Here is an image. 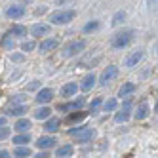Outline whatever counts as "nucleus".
<instances>
[{
  "mask_svg": "<svg viewBox=\"0 0 158 158\" xmlns=\"http://www.w3.org/2000/svg\"><path fill=\"white\" fill-rule=\"evenodd\" d=\"M131 40H133V31L131 29H126V31L116 32V35L110 38V46L114 48V50H124Z\"/></svg>",
  "mask_w": 158,
  "mask_h": 158,
  "instance_id": "nucleus-1",
  "label": "nucleus"
},
{
  "mask_svg": "<svg viewBox=\"0 0 158 158\" xmlns=\"http://www.w3.org/2000/svg\"><path fill=\"white\" fill-rule=\"evenodd\" d=\"M2 46H4V48H12V46H14V38L10 36L8 32H6V36H4V40H2Z\"/></svg>",
  "mask_w": 158,
  "mask_h": 158,
  "instance_id": "nucleus-32",
  "label": "nucleus"
},
{
  "mask_svg": "<svg viewBox=\"0 0 158 158\" xmlns=\"http://www.w3.org/2000/svg\"><path fill=\"white\" fill-rule=\"evenodd\" d=\"M95 82H97V76H95L94 73H89V74H86V76L82 78V82H80V89H82V92H89V89L95 86Z\"/></svg>",
  "mask_w": 158,
  "mask_h": 158,
  "instance_id": "nucleus-10",
  "label": "nucleus"
},
{
  "mask_svg": "<svg viewBox=\"0 0 158 158\" xmlns=\"http://www.w3.org/2000/svg\"><path fill=\"white\" fill-rule=\"evenodd\" d=\"M73 152H74L73 145H63V147H59V149L55 151L57 158H69V156H73Z\"/></svg>",
  "mask_w": 158,
  "mask_h": 158,
  "instance_id": "nucleus-20",
  "label": "nucleus"
},
{
  "mask_svg": "<svg viewBox=\"0 0 158 158\" xmlns=\"http://www.w3.org/2000/svg\"><path fill=\"white\" fill-rule=\"evenodd\" d=\"M35 48H36L35 40H32V42H23V44H21V50H23V52H32Z\"/></svg>",
  "mask_w": 158,
  "mask_h": 158,
  "instance_id": "nucleus-30",
  "label": "nucleus"
},
{
  "mask_svg": "<svg viewBox=\"0 0 158 158\" xmlns=\"http://www.w3.org/2000/svg\"><path fill=\"white\" fill-rule=\"evenodd\" d=\"M86 48V40H73L63 48V57H74Z\"/></svg>",
  "mask_w": 158,
  "mask_h": 158,
  "instance_id": "nucleus-3",
  "label": "nucleus"
},
{
  "mask_svg": "<svg viewBox=\"0 0 158 158\" xmlns=\"http://www.w3.org/2000/svg\"><path fill=\"white\" fill-rule=\"evenodd\" d=\"M31 126H32V124H31V120H27V118H21V120H17L15 122V131H19V133H25V131H29L31 130Z\"/></svg>",
  "mask_w": 158,
  "mask_h": 158,
  "instance_id": "nucleus-19",
  "label": "nucleus"
},
{
  "mask_svg": "<svg viewBox=\"0 0 158 158\" xmlns=\"http://www.w3.org/2000/svg\"><path fill=\"white\" fill-rule=\"evenodd\" d=\"M59 46V42L55 40V38H46L44 42H40V46H38V50L42 52V53H48V52H52V50H55Z\"/></svg>",
  "mask_w": 158,
  "mask_h": 158,
  "instance_id": "nucleus-12",
  "label": "nucleus"
},
{
  "mask_svg": "<svg viewBox=\"0 0 158 158\" xmlns=\"http://www.w3.org/2000/svg\"><path fill=\"white\" fill-rule=\"evenodd\" d=\"M14 143H15V147H25L27 143H31V135L29 133H17L14 137Z\"/></svg>",
  "mask_w": 158,
  "mask_h": 158,
  "instance_id": "nucleus-24",
  "label": "nucleus"
},
{
  "mask_svg": "<svg viewBox=\"0 0 158 158\" xmlns=\"http://www.w3.org/2000/svg\"><path fill=\"white\" fill-rule=\"evenodd\" d=\"M6 15L10 19H21V17L25 15V8L21 6V4H14V6H10L6 10Z\"/></svg>",
  "mask_w": 158,
  "mask_h": 158,
  "instance_id": "nucleus-8",
  "label": "nucleus"
},
{
  "mask_svg": "<svg viewBox=\"0 0 158 158\" xmlns=\"http://www.w3.org/2000/svg\"><path fill=\"white\" fill-rule=\"evenodd\" d=\"M76 92H78V84L76 82H69V84H65L61 88V95L63 97H73Z\"/></svg>",
  "mask_w": 158,
  "mask_h": 158,
  "instance_id": "nucleus-17",
  "label": "nucleus"
},
{
  "mask_svg": "<svg viewBox=\"0 0 158 158\" xmlns=\"http://www.w3.org/2000/svg\"><path fill=\"white\" fill-rule=\"evenodd\" d=\"M8 156H10L8 151H0V158H8Z\"/></svg>",
  "mask_w": 158,
  "mask_h": 158,
  "instance_id": "nucleus-36",
  "label": "nucleus"
},
{
  "mask_svg": "<svg viewBox=\"0 0 158 158\" xmlns=\"http://www.w3.org/2000/svg\"><path fill=\"white\" fill-rule=\"evenodd\" d=\"M57 143L53 137H50V135H44V137H40L38 141H36V147L38 149H42V151H48V149H52V147Z\"/></svg>",
  "mask_w": 158,
  "mask_h": 158,
  "instance_id": "nucleus-15",
  "label": "nucleus"
},
{
  "mask_svg": "<svg viewBox=\"0 0 158 158\" xmlns=\"http://www.w3.org/2000/svg\"><path fill=\"white\" fill-rule=\"evenodd\" d=\"M86 118V112L82 110H78V112H73V114H69L65 118V124H74V122H82Z\"/></svg>",
  "mask_w": 158,
  "mask_h": 158,
  "instance_id": "nucleus-22",
  "label": "nucleus"
},
{
  "mask_svg": "<svg viewBox=\"0 0 158 158\" xmlns=\"http://www.w3.org/2000/svg\"><path fill=\"white\" fill-rule=\"evenodd\" d=\"M149 112H151V109H149V103L147 101H141V105L137 107V110H135V120H145L147 116H149Z\"/></svg>",
  "mask_w": 158,
  "mask_h": 158,
  "instance_id": "nucleus-14",
  "label": "nucleus"
},
{
  "mask_svg": "<svg viewBox=\"0 0 158 158\" xmlns=\"http://www.w3.org/2000/svg\"><path fill=\"white\" fill-rule=\"evenodd\" d=\"M23 59H25V57H23L21 53H14V55H12V61H15V63H21Z\"/></svg>",
  "mask_w": 158,
  "mask_h": 158,
  "instance_id": "nucleus-34",
  "label": "nucleus"
},
{
  "mask_svg": "<svg viewBox=\"0 0 158 158\" xmlns=\"http://www.w3.org/2000/svg\"><path fill=\"white\" fill-rule=\"evenodd\" d=\"M143 55H145V52L139 48V50H135V52H131L130 55H128V57H126V61H124V65H126V67H130V69H133V67L135 65H137L141 59H143Z\"/></svg>",
  "mask_w": 158,
  "mask_h": 158,
  "instance_id": "nucleus-5",
  "label": "nucleus"
},
{
  "mask_svg": "<svg viewBox=\"0 0 158 158\" xmlns=\"http://www.w3.org/2000/svg\"><path fill=\"white\" fill-rule=\"evenodd\" d=\"M116 76H118V67L109 65V69H105L101 74V86H109V82H112Z\"/></svg>",
  "mask_w": 158,
  "mask_h": 158,
  "instance_id": "nucleus-4",
  "label": "nucleus"
},
{
  "mask_svg": "<svg viewBox=\"0 0 158 158\" xmlns=\"http://www.w3.org/2000/svg\"><path fill=\"white\" fill-rule=\"evenodd\" d=\"M74 12L73 10H57V12H53L50 15V21L53 25H67V23H71V21L74 19Z\"/></svg>",
  "mask_w": 158,
  "mask_h": 158,
  "instance_id": "nucleus-2",
  "label": "nucleus"
},
{
  "mask_svg": "<svg viewBox=\"0 0 158 158\" xmlns=\"http://www.w3.org/2000/svg\"><path fill=\"white\" fill-rule=\"evenodd\" d=\"M36 103H42V105H46V103H50V101L53 99V89L52 88H42L40 92L36 94Z\"/></svg>",
  "mask_w": 158,
  "mask_h": 158,
  "instance_id": "nucleus-7",
  "label": "nucleus"
},
{
  "mask_svg": "<svg viewBox=\"0 0 158 158\" xmlns=\"http://www.w3.org/2000/svg\"><path fill=\"white\" fill-rule=\"evenodd\" d=\"M61 126V120L59 118H48V122L44 124V130H46V133H53V131H57Z\"/></svg>",
  "mask_w": 158,
  "mask_h": 158,
  "instance_id": "nucleus-18",
  "label": "nucleus"
},
{
  "mask_svg": "<svg viewBox=\"0 0 158 158\" xmlns=\"http://www.w3.org/2000/svg\"><path fill=\"white\" fill-rule=\"evenodd\" d=\"M14 156L15 158H27V156H31V149H29V147H15V149H14Z\"/></svg>",
  "mask_w": 158,
  "mask_h": 158,
  "instance_id": "nucleus-26",
  "label": "nucleus"
},
{
  "mask_svg": "<svg viewBox=\"0 0 158 158\" xmlns=\"http://www.w3.org/2000/svg\"><path fill=\"white\" fill-rule=\"evenodd\" d=\"M84 107V99H76V101H71V103H59L57 109L63 110V112H69V110H80Z\"/></svg>",
  "mask_w": 158,
  "mask_h": 158,
  "instance_id": "nucleus-6",
  "label": "nucleus"
},
{
  "mask_svg": "<svg viewBox=\"0 0 158 158\" xmlns=\"http://www.w3.org/2000/svg\"><path fill=\"white\" fill-rule=\"evenodd\" d=\"M8 135H10V128H0V141H4L6 137H8Z\"/></svg>",
  "mask_w": 158,
  "mask_h": 158,
  "instance_id": "nucleus-33",
  "label": "nucleus"
},
{
  "mask_svg": "<svg viewBox=\"0 0 158 158\" xmlns=\"http://www.w3.org/2000/svg\"><path fill=\"white\" fill-rule=\"evenodd\" d=\"M4 126H6V118L0 116V128H4Z\"/></svg>",
  "mask_w": 158,
  "mask_h": 158,
  "instance_id": "nucleus-37",
  "label": "nucleus"
},
{
  "mask_svg": "<svg viewBox=\"0 0 158 158\" xmlns=\"http://www.w3.org/2000/svg\"><path fill=\"white\" fill-rule=\"evenodd\" d=\"M35 158H50V152H48V151H42V152H38Z\"/></svg>",
  "mask_w": 158,
  "mask_h": 158,
  "instance_id": "nucleus-35",
  "label": "nucleus"
},
{
  "mask_svg": "<svg viewBox=\"0 0 158 158\" xmlns=\"http://www.w3.org/2000/svg\"><path fill=\"white\" fill-rule=\"evenodd\" d=\"M99 107H101V97H95L92 103H89V109H92V112H97Z\"/></svg>",
  "mask_w": 158,
  "mask_h": 158,
  "instance_id": "nucleus-31",
  "label": "nucleus"
},
{
  "mask_svg": "<svg viewBox=\"0 0 158 158\" xmlns=\"http://www.w3.org/2000/svg\"><path fill=\"white\" fill-rule=\"evenodd\" d=\"M116 105H118V103H116V99H109V101H107V103L103 105V109H105L107 112H112V110H114V109H116Z\"/></svg>",
  "mask_w": 158,
  "mask_h": 158,
  "instance_id": "nucleus-28",
  "label": "nucleus"
},
{
  "mask_svg": "<svg viewBox=\"0 0 158 158\" xmlns=\"http://www.w3.org/2000/svg\"><path fill=\"white\" fill-rule=\"evenodd\" d=\"M74 137H76L78 143H88L89 139H94V137H95V131H94L92 128H84L82 131H78Z\"/></svg>",
  "mask_w": 158,
  "mask_h": 158,
  "instance_id": "nucleus-11",
  "label": "nucleus"
},
{
  "mask_svg": "<svg viewBox=\"0 0 158 158\" xmlns=\"http://www.w3.org/2000/svg\"><path fill=\"white\" fill-rule=\"evenodd\" d=\"M130 110H131V99H126V103L122 105V110L116 112L114 120H116V122H126V120L130 118Z\"/></svg>",
  "mask_w": 158,
  "mask_h": 158,
  "instance_id": "nucleus-9",
  "label": "nucleus"
},
{
  "mask_svg": "<svg viewBox=\"0 0 158 158\" xmlns=\"http://www.w3.org/2000/svg\"><path fill=\"white\" fill-rule=\"evenodd\" d=\"M97 29H99V21H89L84 27V32H92V31H97Z\"/></svg>",
  "mask_w": 158,
  "mask_h": 158,
  "instance_id": "nucleus-29",
  "label": "nucleus"
},
{
  "mask_svg": "<svg viewBox=\"0 0 158 158\" xmlns=\"http://www.w3.org/2000/svg\"><path fill=\"white\" fill-rule=\"evenodd\" d=\"M25 112H27V107L25 105H10L8 109H6V114L8 116H23L25 114Z\"/></svg>",
  "mask_w": 158,
  "mask_h": 158,
  "instance_id": "nucleus-13",
  "label": "nucleus"
},
{
  "mask_svg": "<svg viewBox=\"0 0 158 158\" xmlns=\"http://www.w3.org/2000/svg\"><path fill=\"white\" fill-rule=\"evenodd\" d=\"M52 114V109L50 107H40L38 110H35V118L36 120H48Z\"/></svg>",
  "mask_w": 158,
  "mask_h": 158,
  "instance_id": "nucleus-23",
  "label": "nucleus"
},
{
  "mask_svg": "<svg viewBox=\"0 0 158 158\" xmlns=\"http://www.w3.org/2000/svg\"><path fill=\"white\" fill-rule=\"evenodd\" d=\"M25 32H27V29L23 25H15V27H12L8 31V35L12 38H21V36H25Z\"/></svg>",
  "mask_w": 158,
  "mask_h": 158,
  "instance_id": "nucleus-21",
  "label": "nucleus"
},
{
  "mask_svg": "<svg viewBox=\"0 0 158 158\" xmlns=\"http://www.w3.org/2000/svg\"><path fill=\"white\" fill-rule=\"evenodd\" d=\"M133 92H135V84H133V82H126V84L120 88L118 95H120V97H128V95H130V94H133Z\"/></svg>",
  "mask_w": 158,
  "mask_h": 158,
  "instance_id": "nucleus-25",
  "label": "nucleus"
},
{
  "mask_svg": "<svg viewBox=\"0 0 158 158\" xmlns=\"http://www.w3.org/2000/svg\"><path fill=\"white\" fill-rule=\"evenodd\" d=\"M124 19H126V12L120 10V12H116L114 15H112V25H122Z\"/></svg>",
  "mask_w": 158,
  "mask_h": 158,
  "instance_id": "nucleus-27",
  "label": "nucleus"
},
{
  "mask_svg": "<svg viewBox=\"0 0 158 158\" xmlns=\"http://www.w3.org/2000/svg\"><path fill=\"white\" fill-rule=\"evenodd\" d=\"M31 32H32V36H46L48 32H50V25H46V23H36V25H32Z\"/></svg>",
  "mask_w": 158,
  "mask_h": 158,
  "instance_id": "nucleus-16",
  "label": "nucleus"
}]
</instances>
